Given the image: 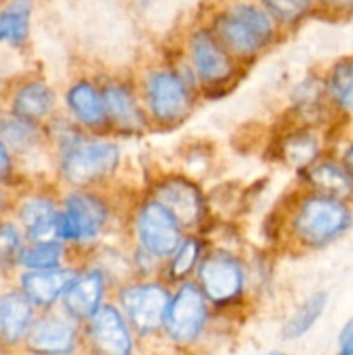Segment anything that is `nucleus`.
Segmentation results:
<instances>
[{
	"label": "nucleus",
	"mask_w": 353,
	"mask_h": 355,
	"mask_svg": "<svg viewBox=\"0 0 353 355\" xmlns=\"http://www.w3.org/2000/svg\"><path fill=\"white\" fill-rule=\"evenodd\" d=\"M161 205L182 224L190 225L203 214V200L196 187L183 179H172L158 193Z\"/></svg>",
	"instance_id": "9d476101"
},
{
	"label": "nucleus",
	"mask_w": 353,
	"mask_h": 355,
	"mask_svg": "<svg viewBox=\"0 0 353 355\" xmlns=\"http://www.w3.org/2000/svg\"><path fill=\"white\" fill-rule=\"evenodd\" d=\"M149 104L163 121H175L185 114L189 96L182 80L172 73H158L149 82Z\"/></svg>",
	"instance_id": "6e6552de"
},
{
	"label": "nucleus",
	"mask_w": 353,
	"mask_h": 355,
	"mask_svg": "<svg viewBox=\"0 0 353 355\" xmlns=\"http://www.w3.org/2000/svg\"><path fill=\"white\" fill-rule=\"evenodd\" d=\"M73 281V272L69 270H38L23 277V288L26 297L38 305H51L55 298L68 288Z\"/></svg>",
	"instance_id": "2eb2a0df"
},
{
	"label": "nucleus",
	"mask_w": 353,
	"mask_h": 355,
	"mask_svg": "<svg viewBox=\"0 0 353 355\" xmlns=\"http://www.w3.org/2000/svg\"><path fill=\"white\" fill-rule=\"evenodd\" d=\"M19 252V234L12 225L0 227V266L12 262Z\"/></svg>",
	"instance_id": "c756f323"
},
{
	"label": "nucleus",
	"mask_w": 353,
	"mask_h": 355,
	"mask_svg": "<svg viewBox=\"0 0 353 355\" xmlns=\"http://www.w3.org/2000/svg\"><path fill=\"white\" fill-rule=\"evenodd\" d=\"M192 61L199 76L206 82H218L230 73L227 54L206 31H199L192 38Z\"/></svg>",
	"instance_id": "ddd939ff"
},
{
	"label": "nucleus",
	"mask_w": 353,
	"mask_h": 355,
	"mask_svg": "<svg viewBox=\"0 0 353 355\" xmlns=\"http://www.w3.org/2000/svg\"><path fill=\"white\" fill-rule=\"evenodd\" d=\"M322 2L334 7H353V0H322Z\"/></svg>",
	"instance_id": "473e14b6"
},
{
	"label": "nucleus",
	"mask_w": 353,
	"mask_h": 355,
	"mask_svg": "<svg viewBox=\"0 0 353 355\" xmlns=\"http://www.w3.org/2000/svg\"><path fill=\"white\" fill-rule=\"evenodd\" d=\"M0 207H2V194H0Z\"/></svg>",
	"instance_id": "c9c22d12"
},
{
	"label": "nucleus",
	"mask_w": 353,
	"mask_h": 355,
	"mask_svg": "<svg viewBox=\"0 0 353 355\" xmlns=\"http://www.w3.org/2000/svg\"><path fill=\"white\" fill-rule=\"evenodd\" d=\"M31 319L30 298L10 293L0 300V333L7 342H16L26 331Z\"/></svg>",
	"instance_id": "dca6fc26"
},
{
	"label": "nucleus",
	"mask_w": 353,
	"mask_h": 355,
	"mask_svg": "<svg viewBox=\"0 0 353 355\" xmlns=\"http://www.w3.org/2000/svg\"><path fill=\"white\" fill-rule=\"evenodd\" d=\"M104 104L111 116L125 128H137L141 125V114L130 94L121 87H111L106 90Z\"/></svg>",
	"instance_id": "4be33fe9"
},
{
	"label": "nucleus",
	"mask_w": 353,
	"mask_h": 355,
	"mask_svg": "<svg viewBox=\"0 0 353 355\" xmlns=\"http://www.w3.org/2000/svg\"><path fill=\"white\" fill-rule=\"evenodd\" d=\"M217 31L228 47L249 54L270 40L272 21L265 10L253 3H235L218 16Z\"/></svg>",
	"instance_id": "f257e3e1"
},
{
	"label": "nucleus",
	"mask_w": 353,
	"mask_h": 355,
	"mask_svg": "<svg viewBox=\"0 0 353 355\" xmlns=\"http://www.w3.org/2000/svg\"><path fill=\"white\" fill-rule=\"evenodd\" d=\"M338 355H353V319L343 328L341 336H339Z\"/></svg>",
	"instance_id": "7c9ffc66"
},
{
	"label": "nucleus",
	"mask_w": 353,
	"mask_h": 355,
	"mask_svg": "<svg viewBox=\"0 0 353 355\" xmlns=\"http://www.w3.org/2000/svg\"><path fill=\"white\" fill-rule=\"evenodd\" d=\"M331 92L338 104L345 110H353V64L341 62L332 69Z\"/></svg>",
	"instance_id": "393cba45"
},
{
	"label": "nucleus",
	"mask_w": 353,
	"mask_h": 355,
	"mask_svg": "<svg viewBox=\"0 0 353 355\" xmlns=\"http://www.w3.org/2000/svg\"><path fill=\"white\" fill-rule=\"evenodd\" d=\"M28 345L38 354H66L75 345V329L62 319H42L30 329Z\"/></svg>",
	"instance_id": "f8f14e48"
},
{
	"label": "nucleus",
	"mask_w": 353,
	"mask_h": 355,
	"mask_svg": "<svg viewBox=\"0 0 353 355\" xmlns=\"http://www.w3.org/2000/svg\"><path fill=\"white\" fill-rule=\"evenodd\" d=\"M310 180L317 189H320L322 193L331 194V196H346L353 189L350 173L339 168V166L331 165V163L315 166L310 172Z\"/></svg>",
	"instance_id": "412c9836"
},
{
	"label": "nucleus",
	"mask_w": 353,
	"mask_h": 355,
	"mask_svg": "<svg viewBox=\"0 0 353 355\" xmlns=\"http://www.w3.org/2000/svg\"><path fill=\"white\" fill-rule=\"evenodd\" d=\"M10 168V158L9 153H7L6 144L0 141V175H6Z\"/></svg>",
	"instance_id": "2f4dec72"
},
{
	"label": "nucleus",
	"mask_w": 353,
	"mask_h": 355,
	"mask_svg": "<svg viewBox=\"0 0 353 355\" xmlns=\"http://www.w3.org/2000/svg\"><path fill=\"white\" fill-rule=\"evenodd\" d=\"M26 120H0V141L7 142L12 148H24L33 141V130Z\"/></svg>",
	"instance_id": "a878e982"
},
{
	"label": "nucleus",
	"mask_w": 353,
	"mask_h": 355,
	"mask_svg": "<svg viewBox=\"0 0 353 355\" xmlns=\"http://www.w3.org/2000/svg\"><path fill=\"white\" fill-rule=\"evenodd\" d=\"M68 103L73 113L89 125L100 123L104 120V116H106V104H104V99L97 94V90L92 85H89L85 82L76 83L69 90Z\"/></svg>",
	"instance_id": "6ab92c4d"
},
{
	"label": "nucleus",
	"mask_w": 353,
	"mask_h": 355,
	"mask_svg": "<svg viewBox=\"0 0 353 355\" xmlns=\"http://www.w3.org/2000/svg\"><path fill=\"white\" fill-rule=\"evenodd\" d=\"M61 246L52 241H40L38 245L21 253V262L30 269H54L61 260Z\"/></svg>",
	"instance_id": "b1692460"
},
{
	"label": "nucleus",
	"mask_w": 353,
	"mask_h": 355,
	"mask_svg": "<svg viewBox=\"0 0 353 355\" xmlns=\"http://www.w3.org/2000/svg\"><path fill=\"white\" fill-rule=\"evenodd\" d=\"M102 276L90 272L87 276L71 281L66 288L64 305L75 318H90L97 312L102 297Z\"/></svg>",
	"instance_id": "4468645a"
},
{
	"label": "nucleus",
	"mask_w": 353,
	"mask_h": 355,
	"mask_svg": "<svg viewBox=\"0 0 353 355\" xmlns=\"http://www.w3.org/2000/svg\"><path fill=\"white\" fill-rule=\"evenodd\" d=\"M118 149L111 144H78L66 153V177L75 184H85L106 175L116 166Z\"/></svg>",
	"instance_id": "20e7f679"
},
{
	"label": "nucleus",
	"mask_w": 353,
	"mask_h": 355,
	"mask_svg": "<svg viewBox=\"0 0 353 355\" xmlns=\"http://www.w3.org/2000/svg\"><path fill=\"white\" fill-rule=\"evenodd\" d=\"M206 318L203 295L192 284H185L166 311V328L176 342H190L199 335Z\"/></svg>",
	"instance_id": "39448f33"
},
{
	"label": "nucleus",
	"mask_w": 353,
	"mask_h": 355,
	"mask_svg": "<svg viewBox=\"0 0 353 355\" xmlns=\"http://www.w3.org/2000/svg\"><path fill=\"white\" fill-rule=\"evenodd\" d=\"M352 222L348 208L332 198H311L301 207L294 229L310 245H322L341 234Z\"/></svg>",
	"instance_id": "f03ea898"
},
{
	"label": "nucleus",
	"mask_w": 353,
	"mask_h": 355,
	"mask_svg": "<svg viewBox=\"0 0 353 355\" xmlns=\"http://www.w3.org/2000/svg\"><path fill=\"white\" fill-rule=\"evenodd\" d=\"M0 2H3V0H0Z\"/></svg>",
	"instance_id": "e433bc0d"
},
{
	"label": "nucleus",
	"mask_w": 353,
	"mask_h": 355,
	"mask_svg": "<svg viewBox=\"0 0 353 355\" xmlns=\"http://www.w3.org/2000/svg\"><path fill=\"white\" fill-rule=\"evenodd\" d=\"M121 300L135 328L142 333L159 328L170 305L168 293L156 284L130 288L123 291Z\"/></svg>",
	"instance_id": "423d86ee"
},
{
	"label": "nucleus",
	"mask_w": 353,
	"mask_h": 355,
	"mask_svg": "<svg viewBox=\"0 0 353 355\" xmlns=\"http://www.w3.org/2000/svg\"><path fill=\"white\" fill-rule=\"evenodd\" d=\"M269 355H284V354H280V352H272V354H269Z\"/></svg>",
	"instance_id": "f704fd0d"
},
{
	"label": "nucleus",
	"mask_w": 353,
	"mask_h": 355,
	"mask_svg": "<svg viewBox=\"0 0 353 355\" xmlns=\"http://www.w3.org/2000/svg\"><path fill=\"white\" fill-rule=\"evenodd\" d=\"M54 104V96L44 83H28L14 99V113L23 120L45 116Z\"/></svg>",
	"instance_id": "aec40b11"
},
{
	"label": "nucleus",
	"mask_w": 353,
	"mask_h": 355,
	"mask_svg": "<svg viewBox=\"0 0 353 355\" xmlns=\"http://www.w3.org/2000/svg\"><path fill=\"white\" fill-rule=\"evenodd\" d=\"M325 307V295L317 293L311 298H308L296 314L289 319V322L284 328V336L286 338H298V336L305 335L308 329L314 326V322L320 318L322 311Z\"/></svg>",
	"instance_id": "5701e85b"
},
{
	"label": "nucleus",
	"mask_w": 353,
	"mask_h": 355,
	"mask_svg": "<svg viewBox=\"0 0 353 355\" xmlns=\"http://www.w3.org/2000/svg\"><path fill=\"white\" fill-rule=\"evenodd\" d=\"M106 220V208L89 194H73L66 200V211L57 215L55 232L64 239H87L99 232Z\"/></svg>",
	"instance_id": "7ed1b4c3"
},
{
	"label": "nucleus",
	"mask_w": 353,
	"mask_h": 355,
	"mask_svg": "<svg viewBox=\"0 0 353 355\" xmlns=\"http://www.w3.org/2000/svg\"><path fill=\"white\" fill-rule=\"evenodd\" d=\"M197 253H199V245H197L194 239L187 241L185 245L179 250L175 259H173V263H172L173 277H183L185 274H189V270L192 269L194 263H196Z\"/></svg>",
	"instance_id": "cd10ccee"
},
{
	"label": "nucleus",
	"mask_w": 353,
	"mask_h": 355,
	"mask_svg": "<svg viewBox=\"0 0 353 355\" xmlns=\"http://www.w3.org/2000/svg\"><path fill=\"white\" fill-rule=\"evenodd\" d=\"M33 9L31 0H9L0 10V42L19 45L26 40L30 16Z\"/></svg>",
	"instance_id": "f3484780"
},
{
	"label": "nucleus",
	"mask_w": 353,
	"mask_h": 355,
	"mask_svg": "<svg viewBox=\"0 0 353 355\" xmlns=\"http://www.w3.org/2000/svg\"><path fill=\"white\" fill-rule=\"evenodd\" d=\"M201 284L213 302L232 300L242 288V272L237 263L225 255L210 257L201 266Z\"/></svg>",
	"instance_id": "1a4fd4ad"
},
{
	"label": "nucleus",
	"mask_w": 353,
	"mask_h": 355,
	"mask_svg": "<svg viewBox=\"0 0 353 355\" xmlns=\"http://www.w3.org/2000/svg\"><path fill=\"white\" fill-rule=\"evenodd\" d=\"M345 162H346V165H348L350 172L353 173V146H352V148L348 149V153H346V156H345Z\"/></svg>",
	"instance_id": "72a5a7b5"
},
{
	"label": "nucleus",
	"mask_w": 353,
	"mask_h": 355,
	"mask_svg": "<svg viewBox=\"0 0 353 355\" xmlns=\"http://www.w3.org/2000/svg\"><path fill=\"white\" fill-rule=\"evenodd\" d=\"M92 336L106 355H130L132 352L130 335L113 307H104L93 314Z\"/></svg>",
	"instance_id": "9b49d317"
},
{
	"label": "nucleus",
	"mask_w": 353,
	"mask_h": 355,
	"mask_svg": "<svg viewBox=\"0 0 353 355\" xmlns=\"http://www.w3.org/2000/svg\"><path fill=\"white\" fill-rule=\"evenodd\" d=\"M138 232L145 248L154 255H170L179 245L175 218L161 203L145 205L138 218Z\"/></svg>",
	"instance_id": "0eeeda50"
},
{
	"label": "nucleus",
	"mask_w": 353,
	"mask_h": 355,
	"mask_svg": "<svg viewBox=\"0 0 353 355\" xmlns=\"http://www.w3.org/2000/svg\"><path fill=\"white\" fill-rule=\"evenodd\" d=\"M21 218L30 238L35 241H51L52 236H57L55 232L57 215L48 201L35 200L26 203L21 211Z\"/></svg>",
	"instance_id": "a211bd4d"
},
{
	"label": "nucleus",
	"mask_w": 353,
	"mask_h": 355,
	"mask_svg": "<svg viewBox=\"0 0 353 355\" xmlns=\"http://www.w3.org/2000/svg\"><path fill=\"white\" fill-rule=\"evenodd\" d=\"M317 153V144H315L314 139H310L308 135L303 137H296L287 144L286 155L294 165H301V163H308Z\"/></svg>",
	"instance_id": "c85d7f7f"
},
{
	"label": "nucleus",
	"mask_w": 353,
	"mask_h": 355,
	"mask_svg": "<svg viewBox=\"0 0 353 355\" xmlns=\"http://www.w3.org/2000/svg\"><path fill=\"white\" fill-rule=\"evenodd\" d=\"M266 10L280 21H296L310 9V0H263Z\"/></svg>",
	"instance_id": "bb28decb"
}]
</instances>
